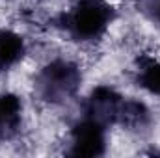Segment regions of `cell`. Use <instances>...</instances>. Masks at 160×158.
<instances>
[{
	"instance_id": "cell-8",
	"label": "cell",
	"mask_w": 160,
	"mask_h": 158,
	"mask_svg": "<svg viewBox=\"0 0 160 158\" xmlns=\"http://www.w3.org/2000/svg\"><path fill=\"white\" fill-rule=\"evenodd\" d=\"M136 82L140 87H143L145 91L158 95L160 97V62L143 56L138 58V75H136Z\"/></svg>"
},
{
	"instance_id": "cell-5",
	"label": "cell",
	"mask_w": 160,
	"mask_h": 158,
	"mask_svg": "<svg viewBox=\"0 0 160 158\" xmlns=\"http://www.w3.org/2000/svg\"><path fill=\"white\" fill-rule=\"evenodd\" d=\"M22 126V102L13 93H0V141L13 140Z\"/></svg>"
},
{
	"instance_id": "cell-7",
	"label": "cell",
	"mask_w": 160,
	"mask_h": 158,
	"mask_svg": "<svg viewBox=\"0 0 160 158\" xmlns=\"http://www.w3.org/2000/svg\"><path fill=\"white\" fill-rule=\"evenodd\" d=\"M24 52V39L19 34L11 30H0V71H8L9 67L17 65Z\"/></svg>"
},
{
	"instance_id": "cell-4",
	"label": "cell",
	"mask_w": 160,
	"mask_h": 158,
	"mask_svg": "<svg viewBox=\"0 0 160 158\" xmlns=\"http://www.w3.org/2000/svg\"><path fill=\"white\" fill-rule=\"evenodd\" d=\"M121 104H123V97L114 87L99 86L84 101V117L93 119L102 126L116 125Z\"/></svg>"
},
{
	"instance_id": "cell-2",
	"label": "cell",
	"mask_w": 160,
	"mask_h": 158,
	"mask_svg": "<svg viewBox=\"0 0 160 158\" xmlns=\"http://www.w3.org/2000/svg\"><path fill=\"white\" fill-rule=\"evenodd\" d=\"M82 73L69 60H52L36 77V93L45 102L62 104L73 99L80 89Z\"/></svg>"
},
{
	"instance_id": "cell-3",
	"label": "cell",
	"mask_w": 160,
	"mask_h": 158,
	"mask_svg": "<svg viewBox=\"0 0 160 158\" xmlns=\"http://www.w3.org/2000/svg\"><path fill=\"white\" fill-rule=\"evenodd\" d=\"M106 153V126L97 121L82 117L71 128V156H102Z\"/></svg>"
},
{
	"instance_id": "cell-1",
	"label": "cell",
	"mask_w": 160,
	"mask_h": 158,
	"mask_svg": "<svg viewBox=\"0 0 160 158\" xmlns=\"http://www.w3.org/2000/svg\"><path fill=\"white\" fill-rule=\"evenodd\" d=\"M116 17V9L106 0H77L60 15V26L75 41L102 37Z\"/></svg>"
},
{
	"instance_id": "cell-9",
	"label": "cell",
	"mask_w": 160,
	"mask_h": 158,
	"mask_svg": "<svg viewBox=\"0 0 160 158\" xmlns=\"http://www.w3.org/2000/svg\"><path fill=\"white\" fill-rule=\"evenodd\" d=\"M136 9L151 22L160 24V0H136Z\"/></svg>"
},
{
	"instance_id": "cell-6",
	"label": "cell",
	"mask_w": 160,
	"mask_h": 158,
	"mask_svg": "<svg viewBox=\"0 0 160 158\" xmlns=\"http://www.w3.org/2000/svg\"><path fill=\"white\" fill-rule=\"evenodd\" d=\"M151 121H153L151 112H149V108H147L142 101H136V99H123L119 116H118V125L125 126L127 130L140 132V130L149 128Z\"/></svg>"
}]
</instances>
